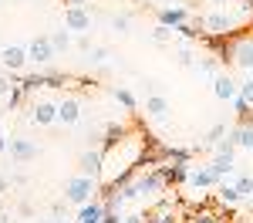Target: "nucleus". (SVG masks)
Instances as JSON below:
<instances>
[{
  "instance_id": "1",
  "label": "nucleus",
  "mask_w": 253,
  "mask_h": 223,
  "mask_svg": "<svg viewBox=\"0 0 253 223\" xmlns=\"http://www.w3.org/2000/svg\"><path fill=\"white\" fill-rule=\"evenodd\" d=\"M199 24H203L213 38H226V34H233V27H240L243 20L233 14V7H216L213 14H206Z\"/></svg>"
},
{
  "instance_id": "2",
  "label": "nucleus",
  "mask_w": 253,
  "mask_h": 223,
  "mask_svg": "<svg viewBox=\"0 0 253 223\" xmlns=\"http://www.w3.org/2000/svg\"><path fill=\"white\" fill-rule=\"evenodd\" d=\"M98 186H101L98 179L78 173L75 179H68V186H64V200L71 203V206H84V203H91L98 196Z\"/></svg>"
},
{
  "instance_id": "3",
  "label": "nucleus",
  "mask_w": 253,
  "mask_h": 223,
  "mask_svg": "<svg viewBox=\"0 0 253 223\" xmlns=\"http://www.w3.org/2000/svg\"><path fill=\"white\" fill-rule=\"evenodd\" d=\"M27 119H31V125H38V129L54 125V122H58V101L34 98V101H31V108H27Z\"/></svg>"
},
{
  "instance_id": "4",
  "label": "nucleus",
  "mask_w": 253,
  "mask_h": 223,
  "mask_svg": "<svg viewBox=\"0 0 253 223\" xmlns=\"http://www.w3.org/2000/svg\"><path fill=\"white\" fill-rule=\"evenodd\" d=\"M31 64L27 58V47H20V44H7V47H0V68L7 71V75H17Z\"/></svg>"
},
{
  "instance_id": "5",
  "label": "nucleus",
  "mask_w": 253,
  "mask_h": 223,
  "mask_svg": "<svg viewBox=\"0 0 253 223\" xmlns=\"http://www.w3.org/2000/svg\"><path fill=\"white\" fill-rule=\"evenodd\" d=\"M91 24H95V20H91V14H88L81 3L64 10V27H68V31H75V34H91Z\"/></svg>"
},
{
  "instance_id": "6",
  "label": "nucleus",
  "mask_w": 253,
  "mask_h": 223,
  "mask_svg": "<svg viewBox=\"0 0 253 223\" xmlns=\"http://www.w3.org/2000/svg\"><path fill=\"white\" fill-rule=\"evenodd\" d=\"M230 58H233V64L240 68V71H247V75H253V38H240L230 47Z\"/></svg>"
},
{
  "instance_id": "7",
  "label": "nucleus",
  "mask_w": 253,
  "mask_h": 223,
  "mask_svg": "<svg viewBox=\"0 0 253 223\" xmlns=\"http://www.w3.org/2000/svg\"><path fill=\"white\" fill-rule=\"evenodd\" d=\"M101 166H105V149H88L78 159V173L81 176H91V179H101Z\"/></svg>"
},
{
  "instance_id": "8",
  "label": "nucleus",
  "mask_w": 253,
  "mask_h": 223,
  "mask_svg": "<svg viewBox=\"0 0 253 223\" xmlns=\"http://www.w3.org/2000/svg\"><path fill=\"white\" fill-rule=\"evenodd\" d=\"M7 152H10V159L14 162H20V166H24V162H31V159H38V142L34 139H24V135H17V139H10V149H7Z\"/></svg>"
},
{
  "instance_id": "9",
  "label": "nucleus",
  "mask_w": 253,
  "mask_h": 223,
  "mask_svg": "<svg viewBox=\"0 0 253 223\" xmlns=\"http://www.w3.org/2000/svg\"><path fill=\"white\" fill-rule=\"evenodd\" d=\"M27 58H31V64H47V61H54L58 54H54L51 38H34L27 44Z\"/></svg>"
},
{
  "instance_id": "10",
  "label": "nucleus",
  "mask_w": 253,
  "mask_h": 223,
  "mask_svg": "<svg viewBox=\"0 0 253 223\" xmlns=\"http://www.w3.org/2000/svg\"><path fill=\"white\" fill-rule=\"evenodd\" d=\"M159 24H166L169 31H179L182 24H189V10H186V7H179V3L162 7V10H159Z\"/></svg>"
},
{
  "instance_id": "11",
  "label": "nucleus",
  "mask_w": 253,
  "mask_h": 223,
  "mask_svg": "<svg viewBox=\"0 0 253 223\" xmlns=\"http://www.w3.org/2000/svg\"><path fill=\"white\" fill-rule=\"evenodd\" d=\"M213 95L219 101H233L236 95H240V81H233L230 75H223V71H219V75L213 78Z\"/></svg>"
},
{
  "instance_id": "12",
  "label": "nucleus",
  "mask_w": 253,
  "mask_h": 223,
  "mask_svg": "<svg viewBox=\"0 0 253 223\" xmlns=\"http://www.w3.org/2000/svg\"><path fill=\"white\" fill-rule=\"evenodd\" d=\"M58 122H61V125H78V122H81V101L71 98V95L61 98L58 101Z\"/></svg>"
},
{
  "instance_id": "13",
  "label": "nucleus",
  "mask_w": 253,
  "mask_h": 223,
  "mask_svg": "<svg viewBox=\"0 0 253 223\" xmlns=\"http://www.w3.org/2000/svg\"><path fill=\"white\" fill-rule=\"evenodd\" d=\"M189 186L193 189H210V186H219V176H216L210 166H199V169H189Z\"/></svg>"
},
{
  "instance_id": "14",
  "label": "nucleus",
  "mask_w": 253,
  "mask_h": 223,
  "mask_svg": "<svg viewBox=\"0 0 253 223\" xmlns=\"http://www.w3.org/2000/svg\"><path fill=\"white\" fill-rule=\"evenodd\" d=\"M145 112H149V119L166 122L169 112H172V105H169V98H162V95H149V98H145Z\"/></svg>"
},
{
  "instance_id": "15",
  "label": "nucleus",
  "mask_w": 253,
  "mask_h": 223,
  "mask_svg": "<svg viewBox=\"0 0 253 223\" xmlns=\"http://www.w3.org/2000/svg\"><path fill=\"white\" fill-rule=\"evenodd\" d=\"M210 169H213L219 179H226L230 173L236 169V159H233V152H216L213 156V162H210Z\"/></svg>"
},
{
  "instance_id": "16",
  "label": "nucleus",
  "mask_w": 253,
  "mask_h": 223,
  "mask_svg": "<svg viewBox=\"0 0 253 223\" xmlns=\"http://www.w3.org/2000/svg\"><path fill=\"white\" fill-rule=\"evenodd\" d=\"M230 139H233L240 149H250L253 152V125L250 122H240L236 129H230Z\"/></svg>"
},
{
  "instance_id": "17",
  "label": "nucleus",
  "mask_w": 253,
  "mask_h": 223,
  "mask_svg": "<svg viewBox=\"0 0 253 223\" xmlns=\"http://www.w3.org/2000/svg\"><path fill=\"white\" fill-rule=\"evenodd\" d=\"M219 193H216V200L223 203V206H236V203L243 200L240 196V189H236V182H226V179H219V186H216Z\"/></svg>"
},
{
  "instance_id": "18",
  "label": "nucleus",
  "mask_w": 253,
  "mask_h": 223,
  "mask_svg": "<svg viewBox=\"0 0 253 223\" xmlns=\"http://www.w3.org/2000/svg\"><path fill=\"white\" fill-rule=\"evenodd\" d=\"M112 98H115L118 105H122V108H125V112H135V108H138L135 95H132V91H128V88H122V85H115V88H112Z\"/></svg>"
},
{
  "instance_id": "19",
  "label": "nucleus",
  "mask_w": 253,
  "mask_h": 223,
  "mask_svg": "<svg viewBox=\"0 0 253 223\" xmlns=\"http://www.w3.org/2000/svg\"><path fill=\"white\" fill-rule=\"evenodd\" d=\"M145 223H179L175 213H172V203H162L159 210H152V213L145 217Z\"/></svg>"
},
{
  "instance_id": "20",
  "label": "nucleus",
  "mask_w": 253,
  "mask_h": 223,
  "mask_svg": "<svg viewBox=\"0 0 253 223\" xmlns=\"http://www.w3.org/2000/svg\"><path fill=\"white\" fill-rule=\"evenodd\" d=\"M51 44H54V54H64V51H71V44H75V41H71V31H68V27L54 31V34H51Z\"/></svg>"
},
{
  "instance_id": "21",
  "label": "nucleus",
  "mask_w": 253,
  "mask_h": 223,
  "mask_svg": "<svg viewBox=\"0 0 253 223\" xmlns=\"http://www.w3.org/2000/svg\"><path fill=\"white\" fill-rule=\"evenodd\" d=\"M24 98H27V91H24V88H20V81L17 85H14V88H10V95H7V108H20V105H24Z\"/></svg>"
},
{
  "instance_id": "22",
  "label": "nucleus",
  "mask_w": 253,
  "mask_h": 223,
  "mask_svg": "<svg viewBox=\"0 0 253 223\" xmlns=\"http://www.w3.org/2000/svg\"><path fill=\"white\" fill-rule=\"evenodd\" d=\"M175 61H179L182 68H196V54H193V47H189V44H182V47L175 51Z\"/></svg>"
},
{
  "instance_id": "23",
  "label": "nucleus",
  "mask_w": 253,
  "mask_h": 223,
  "mask_svg": "<svg viewBox=\"0 0 253 223\" xmlns=\"http://www.w3.org/2000/svg\"><path fill=\"white\" fill-rule=\"evenodd\" d=\"M240 98H243V101L253 108V75H247V78L240 81Z\"/></svg>"
},
{
  "instance_id": "24",
  "label": "nucleus",
  "mask_w": 253,
  "mask_h": 223,
  "mask_svg": "<svg viewBox=\"0 0 253 223\" xmlns=\"http://www.w3.org/2000/svg\"><path fill=\"white\" fill-rule=\"evenodd\" d=\"M196 71H203V75L216 78V75H219V68H216V58H203V61H196Z\"/></svg>"
},
{
  "instance_id": "25",
  "label": "nucleus",
  "mask_w": 253,
  "mask_h": 223,
  "mask_svg": "<svg viewBox=\"0 0 253 223\" xmlns=\"http://www.w3.org/2000/svg\"><path fill=\"white\" fill-rule=\"evenodd\" d=\"M223 135H226V125L219 122V125H213V129L206 132V139H203V145H216V142L223 139Z\"/></svg>"
},
{
  "instance_id": "26",
  "label": "nucleus",
  "mask_w": 253,
  "mask_h": 223,
  "mask_svg": "<svg viewBox=\"0 0 253 223\" xmlns=\"http://www.w3.org/2000/svg\"><path fill=\"white\" fill-rule=\"evenodd\" d=\"M112 31L128 34V31H132V17H125V14H122V17H112Z\"/></svg>"
},
{
  "instance_id": "27",
  "label": "nucleus",
  "mask_w": 253,
  "mask_h": 223,
  "mask_svg": "<svg viewBox=\"0 0 253 223\" xmlns=\"http://www.w3.org/2000/svg\"><path fill=\"white\" fill-rule=\"evenodd\" d=\"M166 156H169V162H189L193 159V149H169Z\"/></svg>"
},
{
  "instance_id": "28",
  "label": "nucleus",
  "mask_w": 253,
  "mask_h": 223,
  "mask_svg": "<svg viewBox=\"0 0 253 223\" xmlns=\"http://www.w3.org/2000/svg\"><path fill=\"white\" fill-rule=\"evenodd\" d=\"M152 41H156V44H169V41H172V31H169L166 24H159L156 31H152Z\"/></svg>"
},
{
  "instance_id": "29",
  "label": "nucleus",
  "mask_w": 253,
  "mask_h": 223,
  "mask_svg": "<svg viewBox=\"0 0 253 223\" xmlns=\"http://www.w3.org/2000/svg\"><path fill=\"white\" fill-rule=\"evenodd\" d=\"M236 189H240V196L247 200V196L253 193V179H250V176H236Z\"/></svg>"
},
{
  "instance_id": "30",
  "label": "nucleus",
  "mask_w": 253,
  "mask_h": 223,
  "mask_svg": "<svg viewBox=\"0 0 253 223\" xmlns=\"http://www.w3.org/2000/svg\"><path fill=\"white\" fill-rule=\"evenodd\" d=\"M88 61H91V64H105V61H108V47H91V51H88Z\"/></svg>"
},
{
  "instance_id": "31",
  "label": "nucleus",
  "mask_w": 253,
  "mask_h": 223,
  "mask_svg": "<svg viewBox=\"0 0 253 223\" xmlns=\"http://www.w3.org/2000/svg\"><path fill=\"white\" fill-rule=\"evenodd\" d=\"M14 85H17V81H10V75H7V71H0V98H7Z\"/></svg>"
},
{
  "instance_id": "32",
  "label": "nucleus",
  "mask_w": 253,
  "mask_h": 223,
  "mask_svg": "<svg viewBox=\"0 0 253 223\" xmlns=\"http://www.w3.org/2000/svg\"><path fill=\"white\" fill-rule=\"evenodd\" d=\"M101 223H122V210H115V206H105V217H101Z\"/></svg>"
},
{
  "instance_id": "33",
  "label": "nucleus",
  "mask_w": 253,
  "mask_h": 223,
  "mask_svg": "<svg viewBox=\"0 0 253 223\" xmlns=\"http://www.w3.org/2000/svg\"><path fill=\"white\" fill-rule=\"evenodd\" d=\"M193 223H219V217H213V213H196Z\"/></svg>"
},
{
  "instance_id": "34",
  "label": "nucleus",
  "mask_w": 253,
  "mask_h": 223,
  "mask_svg": "<svg viewBox=\"0 0 253 223\" xmlns=\"http://www.w3.org/2000/svg\"><path fill=\"white\" fill-rule=\"evenodd\" d=\"M7 149H10V139H7V135L0 132V152H7Z\"/></svg>"
},
{
  "instance_id": "35",
  "label": "nucleus",
  "mask_w": 253,
  "mask_h": 223,
  "mask_svg": "<svg viewBox=\"0 0 253 223\" xmlns=\"http://www.w3.org/2000/svg\"><path fill=\"white\" fill-rule=\"evenodd\" d=\"M210 3H213V7H233L236 0H210Z\"/></svg>"
},
{
  "instance_id": "36",
  "label": "nucleus",
  "mask_w": 253,
  "mask_h": 223,
  "mask_svg": "<svg viewBox=\"0 0 253 223\" xmlns=\"http://www.w3.org/2000/svg\"><path fill=\"white\" fill-rule=\"evenodd\" d=\"M64 3H68V7H78V3H81V0H64Z\"/></svg>"
},
{
  "instance_id": "37",
  "label": "nucleus",
  "mask_w": 253,
  "mask_h": 223,
  "mask_svg": "<svg viewBox=\"0 0 253 223\" xmlns=\"http://www.w3.org/2000/svg\"><path fill=\"white\" fill-rule=\"evenodd\" d=\"M3 189H7V179H3V176H0V193H3Z\"/></svg>"
},
{
  "instance_id": "38",
  "label": "nucleus",
  "mask_w": 253,
  "mask_h": 223,
  "mask_svg": "<svg viewBox=\"0 0 253 223\" xmlns=\"http://www.w3.org/2000/svg\"><path fill=\"white\" fill-rule=\"evenodd\" d=\"M156 3H166V7H172V3H175V0H156Z\"/></svg>"
},
{
  "instance_id": "39",
  "label": "nucleus",
  "mask_w": 253,
  "mask_h": 223,
  "mask_svg": "<svg viewBox=\"0 0 253 223\" xmlns=\"http://www.w3.org/2000/svg\"><path fill=\"white\" fill-rule=\"evenodd\" d=\"M0 223H10V217H7V213H0Z\"/></svg>"
},
{
  "instance_id": "40",
  "label": "nucleus",
  "mask_w": 253,
  "mask_h": 223,
  "mask_svg": "<svg viewBox=\"0 0 253 223\" xmlns=\"http://www.w3.org/2000/svg\"><path fill=\"white\" fill-rule=\"evenodd\" d=\"M247 200H250V210H253V193H250V196H247Z\"/></svg>"
}]
</instances>
